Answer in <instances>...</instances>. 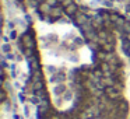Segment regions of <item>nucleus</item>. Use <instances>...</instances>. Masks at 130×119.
<instances>
[{"mask_svg": "<svg viewBox=\"0 0 130 119\" xmlns=\"http://www.w3.org/2000/svg\"><path fill=\"white\" fill-rule=\"evenodd\" d=\"M129 53H130V49H129Z\"/></svg>", "mask_w": 130, "mask_h": 119, "instance_id": "obj_8", "label": "nucleus"}, {"mask_svg": "<svg viewBox=\"0 0 130 119\" xmlns=\"http://www.w3.org/2000/svg\"><path fill=\"white\" fill-rule=\"evenodd\" d=\"M46 108H48V105H46V101L45 102H41V107H39V112H45Z\"/></svg>", "mask_w": 130, "mask_h": 119, "instance_id": "obj_4", "label": "nucleus"}, {"mask_svg": "<svg viewBox=\"0 0 130 119\" xmlns=\"http://www.w3.org/2000/svg\"><path fill=\"white\" fill-rule=\"evenodd\" d=\"M106 91H108V94L111 95V97H113V98L119 97V92L116 91V90H113V88H108V90H106Z\"/></svg>", "mask_w": 130, "mask_h": 119, "instance_id": "obj_2", "label": "nucleus"}, {"mask_svg": "<svg viewBox=\"0 0 130 119\" xmlns=\"http://www.w3.org/2000/svg\"><path fill=\"white\" fill-rule=\"evenodd\" d=\"M24 113H25V116H27V118L30 116V108H28V105H25V107H24Z\"/></svg>", "mask_w": 130, "mask_h": 119, "instance_id": "obj_6", "label": "nucleus"}, {"mask_svg": "<svg viewBox=\"0 0 130 119\" xmlns=\"http://www.w3.org/2000/svg\"><path fill=\"white\" fill-rule=\"evenodd\" d=\"M64 90V86H58L56 88H55V94H58V95H60L62 94V91Z\"/></svg>", "mask_w": 130, "mask_h": 119, "instance_id": "obj_3", "label": "nucleus"}, {"mask_svg": "<svg viewBox=\"0 0 130 119\" xmlns=\"http://www.w3.org/2000/svg\"><path fill=\"white\" fill-rule=\"evenodd\" d=\"M3 51H4V52H9V46L4 45V46H3Z\"/></svg>", "mask_w": 130, "mask_h": 119, "instance_id": "obj_7", "label": "nucleus"}, {"mask_svg": "<svg viewBox=\"0 0 130 119\" xmlns=\"http://www.w3.org/2000/svg\"><path fill=\"white\" fill-rule=\"evenodd\" d=\"M97 115H98V109H97V108H91V109L88 111L87 113H85L84 119H87V118H94V116H97Z\"/></svg>", "mask_w": 130, "mask_h": 119, "instance_id": "obj_1", "label": "nucleus"}, {"mask_svg": "<svg viewBox=\"0 0 130 119\" xmlns=\"http://www.w3.org/2000/svg\"><path fill=\"white\" fill-rule=\"evenodd\" d=\"M41 87H42V83H41L39 80H36V81H35V86H34V88H35V90H39Z\"/></svg>", "mask_w": 130, "mask_h": 119, "instance_id": "obj_5", "label": "nucleus"}]
</instances>
